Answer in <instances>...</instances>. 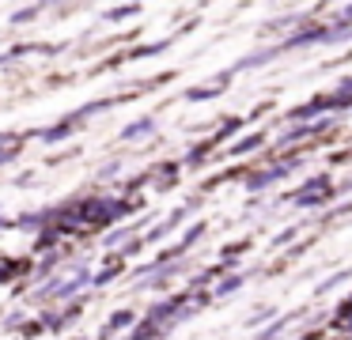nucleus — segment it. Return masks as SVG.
<instances>
[{
	"label": "nucleus",
	"mask_w": 352,
	"mask_h": 340,
	"mask_svg": "<svg viewBox=\"0 0 352 340\" xmlns=\"http://www.w3.org/2000/svg\"><path fill=\"white\" fill-rule=\"evenodd\" d=\"M148 128H152V121H137V125H129V128H125V133H122V140H133V136H140V133H148Z\"/></svg>",
	"instance_id": "1"
},
{
	"label": "nucleus",
	"mask_w": 352,
	"mask_h": 340,
	"mask_svg": "<svg viewBox=\"0 0 352 340\" xmlns=\"http://www.w3.org/2000/svg\"><path fill=\"white\" fill-rule=\"evenodd\" d=\"M261 140H265V136H261V133H254V136H246V140H239V144H235V155H243L246 148H258Z\"/></svg>",
	"instance_id": "2"
},
{
	"label": "nucleus",
	"mask_w": 352,
	"mask_h": 340,
	"mask_svg": "<svg viewBox=\"0 0 352 340\" xmlns=\"http://www.w3.org/2000/svg\"><path fill=\"white\" fill-rule=\"evenodd\" d=\"M129 321H133V314H129V310H118V314L110 317V329H125Z\"/></svg>",
	"instance_id": "3"
},
{
	"label": "nucleus",
	"mask_w": 352,
	"mask_h": 340,
	"mask_svg": "<svg viewBox=\"0 0 352 340\" xmlns=\"http://www.w3.org/2000/svg\"><path fill=\"white\" fill-rule=\"evenodd\" d=\"M239 284H243V276H231V280H223V284L216 287V295H231V291H235Z\"/></svg>",
	"instance_id": "4"
},
{
	"label": "nucleus",
	"mask_w": 352,
	"mask_h": 340,
	"mask_svg": "<svg viewBox=\"0 0 352 340\" xmlns=\"http://www.w3.org/2000/svg\"><path fill=\"white\" fill-rule=\"evenodd\" d=\"M34 12H38V8H27V12H16V23H31V19H34Z\"/></svg>",
	"instance_id": "5"
},
{
	"label": "nucleus",
	"mask_w": 352,
	"mask_h": 340,
	"mask_svg": "<svg viewBox=\"0 0 352 340\" xmlns=\"http://www.w3.org/2000/svg\"><path fill=\"white\" fill-rule=\"evenodd\" d=\"M341 19H344V23H352V8H344V12H341Z\"/></svg>",
	"instance_id": "6"
}]
</instances>
